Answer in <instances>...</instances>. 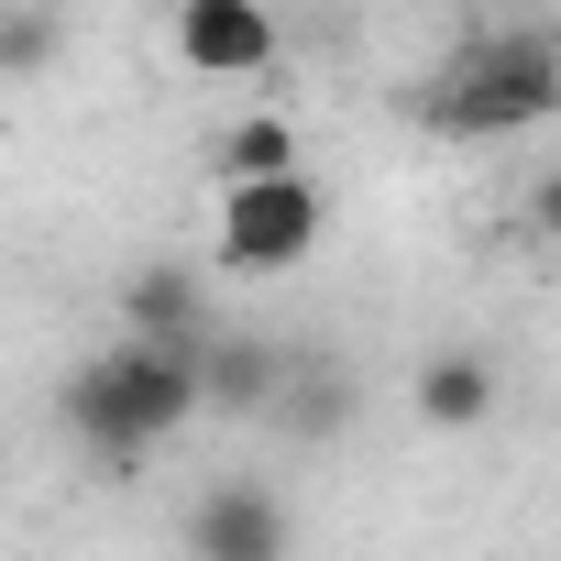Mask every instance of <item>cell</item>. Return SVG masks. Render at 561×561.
Instances as JSON below:
<instances>
[{
  "mask_svg": "<svg viewBox=\"0 0 561 561\" xmlns=\"http://www.w3.org/2000/svg\"><path fill=\"white\" fill-rule=\"evenodd\" d=\"M56 419H67V440L89 451V462H154L187 419H198V353L187 342H144V331H122L111 353H89L67 386H56Z\"/></svg>",
  "mask_w": 561,
  "mask_h": 561,
  "instance_id": "cell-1",
  "label": "cell"
},
{
  "mask_svg": "<svg viewBox=\"0 0 561 561\" xmlns=\"http://www.w3.org/2000/svg\"><path fill=\"white\" fill-rule=\"evenodd\" d=\"M419 122H430V133H451V144H517V133L561 122V34H550V23L473 34V45L430 78Z\"/></svg>",
  "mask_w": 561,
  "mask_h": 561,
  "instance_id": "cell-2",
  "label": "cell"
},
{
  "mask_svg": "<svg viewBox=\"0 0 561 561\" xmlns=\"http://www.w3.org/2000/svg\"><path fill=\"white\" fill-rule=\"evenodd\" d=\"M320 242H331V198H320L309 165L220 187V264H231V275H298Z\"/></svg>",
  "mask_w": 561,
  "mask_h": 561,
  "instance_id": "cell-3",
  "label": "cell"
},
{
  "mask_svg": "<svg viewBox=\"0 0 561 561\" xmlns=\"http://www.w3.org/2000/svg\"><path fill=\"white\" fill-rule=\"evenodd\" d=\"M187 561H298V517L275 484L253 473H220L187 495Z\"/></svg>",
  "mask_w": 561,
  "mask_h": 561,
  "instance_id": "cell-4",
  "label": "cell"
},
{
  "mask_svg": "<svg viewBox=\"0 0 561 561\" xmlns=\"http://www.w3.org/2000/svg\"><path fill=\"white\" fill-rule=\"evenodd\" d=\"M165 34H176V67H187V78H264L275 45H287L264 0H176Z\"/></svg>",
  "mask_w": 561,
  "mask_h": 561,
  "instance_id": "cell-5",
  "label": "cell"
},
{
  "mask_svg": "<svg viewBox=\"0 0 561 561\" xmlns=\"http://www.w3.org/2000/svg\"><path fill=\"white\" fill-rule=\"evenodd\" d=\"M122 331H144V342H209L220 320H209V287H198V264H133L122 275Z\"/></svg>",
  "mask_w": 561,
  "mask_h": 561,
  "instance_id": "cell-6",
  "label": "cell"
},
{
  "mask_svg": "<svg viewBox=\"0 0 561 561\" xmlns=\"http://www.w3.org/2000/svg\"><path fill=\"white\" fill-rule=\"evenodd\" d=\"M275 386H287V353L264 331H209L198 342V408H231V419H264Z\"/></svg>",
  "mask_w": 561,
  "mask_h": 561,
  "instance_id": "cell-7",
  "label": "cell"
},
{
  "mask_svg": "<svg viewBox=\"0 0 561 561\" xmlns=\"http://www.w3.org/2000/svg\"><path fill=\"white\" fill-rule=\"evenodd\" d=\"M408 408H419V430L462 440V430H484V419H495V364H484V353H430V364H419V386H408Z\"/></svg>",
  "mask_w": 561,
  "mask_h": 561,
  "instance_id": "cell-8",
  "label": "cell"
},
{
  "mask_svg": "<svg viewBox=\"0 0 561 561\" xmlns=\"http://www.w3.org/2000/svg\"><path fill=\"white\" fill-rule=\"evenodd\" d=\"M67 67V0H0V89H34Z\"/></svg>",
  "mask_w": 561,
  "mask_h": 561,
  "instance_id": "cell-9",
  "label": "cell"
},
{
  "mask_svg": "<svg viewBox=\"0 0 561 561\" xmlns=\"http://www.w3.org/2000/svg\"><path fill=\"white\" fill-rule=\"evenodd\" d=\"M264 419L287 430V440H342V430H353V386L287 353V386H275V408H264Z\"/></svg>",
  "mask_w": 561,
  "mask_h": 561,
  "instance_id": "cell-10",
  "label": "cell"
},
{
  "mask_svg": "<svg viewBox=\"0 0 561 561\" xmlns=\"http://www.w3.org/2000/svg\"><path fill=\"white\" fill-rule=\"evenodd\" d=\"M209 165H220V187H242V176H287V165H298V122H287V111H242V122L209 144Z\"/></svg>",
  "mask_w": 561,
  "mask_h": 561,
  "instance_id": "cell-11",
  "label": "cell"
},
{
  "mask_svg": "<svg viewBox=\"0 0 561 561\" xmlns=\"http://www.w3.org/2000/svg\"><path fill=\"white\" fill-rule=\"evenodd\" d=\"M528 220H539V242H550V253H561V165H550V176H539V187H528Z\"/></svg>",
  "mask_w": 561,
  "mask_h": 561,
  "instance_id": "cell-12",
  "label": "cell"
}]
</instances>
